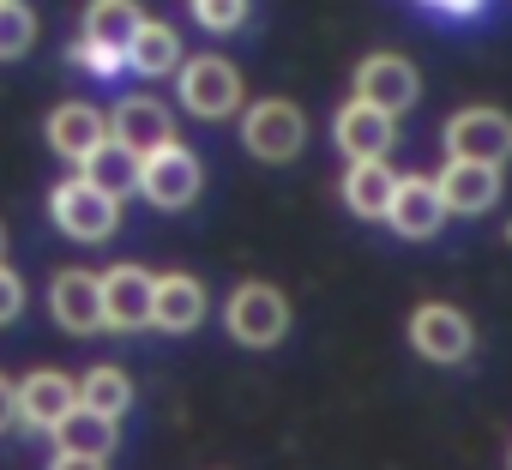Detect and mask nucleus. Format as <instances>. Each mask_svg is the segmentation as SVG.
Masks as SVG:
<instances>
[{
	"mask_svg": "<svg viewBox=\"0 0 512 470\" xmlns=\"http://www.w3.org/2000/svg\"><path fill=\"white\" fill-rule=\"evenodd\" d=\"M49 314L61 332L85 338V332H103V290H97V272H55L49 284Z\"/></svg>",
	"mask_w": 512,
	"mask_h": 470,
	"instance_id": "16",
	"label": "nucleus"
},
{
	"mask_svg": "<svg viewBox=\"0 0 512 470\" xmlns=\"http://www.w3.org/2000/svg\"><path fill=\"white\" fill-rule=\"evenodd\" d=\"M392 187H398V169L386 157H350V169H344V205L356 217H386Z\"/></svg>",
	"mask_w": 512,
	"mask_h": 470,
	"instance_id": "19",
	"label": "nucleus"
},
{
	"mask_svg": "<svg viewBox=\"0 0 512 470\" xmlns=\"http://www.w3.org/2000/svg\"><path fill=\"white\" fill-rule=\"evenodd\" d=\"M205 320V284L199 278H187V272H163V278H151V326L157 332H193Z\"/></svg>",
	"mask_w": 512,
	"mask_h": 470,
	"instance_id": "17",
	"label": "nucleus"
},
{
	"mask_svg": "<svg viewBox=\"0 0 512 470\" xmlns=\"http://www.w3.org/2000/svg\"><path fill=\"white\" fill-rule=\"evenodd\" d=\"M193 19L205 25V31H241L247 25V0H193Z\"/></svg>",
	"mask_w": 512,
	"mask_h": 470,
	"instance_id": "25",
	"label": "nucleus"
},
{
	"mask_svg": "<svg viewBox=\"0 0 512 470\" xmlns=\"http://www.w3.org/2000/svg\"><path fill=\"white\" fill-rule=\"evenodd\" d=\"M43 133H49V151H55V157L85 163V157L109 139V115H103L97 103H55Z\"/></svg>",
	"mask_w": 512,
	"mask_h": 470,
	"instance_id": "15",
	"label": "nucleus"
},
{
	"mask_svg": "<svg viewBox=\"0 0 512 470\" xmlns=\"http://www.w3.org/2000/svg\"><path fill=\"white\" fill-rule=\"evenodd\" d=\"M428 7H440V13H458V19H464V13H476V7H482V0H428Z\"/></svg>",
	"mask_w": 512,
	"mask_h": 470,
	"instance_id": "29",
	"label": "nucleus"
},
{
	"mask_svg": "<svg viewBox=\"0 0 512 470\" xmlns=\"http://www.w3.org/2000/svg\"><path fill=\"white\" fill-rule=\"evenodd\" d=\"M79 175H91L103 193H115V199H121V193H133V187H139V157H133L121 139H103V145L79 163Z\"/></svg>",
	"mask_w": 512,
	"mask_h": 470,
	"instance_id": "22",
	"label": "nucleus"
},
{
	"mask_svg": "<svg viewBox=\"0 0 512 470\" xmlns=\"http://www.w3.org/2000/svg\"><path fill=\"white\" fill-rule=\"evenodd\" d=\"M175 85H181V109L199 115V121H229V115L241 109V97H247L235 61H223V55H193V61H181V67H175Z\"/></svg>",
	"mask_w": 512,
	"mask_h": 470,
	"instance_id": "3",
	"label": "nucleus"
},
{
	"mask_svg": "<svg viewBox=\"0 0 512 470\" xmlns=\"http://www.w3.org/2000/svg\"><path fill=\"white\" fill-rule=\"evenodd\" d=\"M79 404H85V410H103V416L121 422V416L133 410V380H127L115 362H97V368L79 380Z\"/></svg>",
	"mask_w": 512,
	"mask_h": 470,
	"instance_id": "23",
	"label": "nucleus"
},
{
	"mask_svg": "<svg viewBox=\"0 0 512 470\" xmlns=\"http://www.w3.org/2000/svg\"><path fill=\"white\" fill-rule=\"evenodd\" d=\"M356 97L374 103V109H386V115H404V109H416V97H422V73H416V61H404V55H368V61L356 67Z\"/></svg>",
	"mask_w": 512,
	"mask_h": 470,
	"instance_id": "9",
	"label": "nucleus"
},
{
	"mask_svg": "<svg viewBox=\"0 0 512 470\" xmlns=\"http://www.w3.org/2000/svg\"><path fill=\"white\" fill-rule=\"evenodd\" d=\"M97 290H103V332L151 326V272L145 266H109L97 278Z\"/></svg>",
	"mask_w": 512,
	"mask_h": 470,
	"instance_id": "12",
	"label": "nucleus"
},
{
	"mask_svg": "<svg viewBox=\"0 0 512 470\" xmlns=\"http://www.w3.org/2000/svg\"><path fill=\"white\" fill-rule=\"evenodd\" d=\"M49 434H55V464H109L115 458V440H121V422L103 416V410L73 404Z\"/></svg>",
	"mask_w": 512,
	"mask_h": 470,
	"instance_id": "8",
	"label": "nucleus"
},
{
	"mask_svg": "<svg viewBox=\"0 0 512 470\" xmlns=\"http://www.w3.org/2000/svg\"><path fill=\"white\" fill-rule=\"evenodd\" d=\"M0 260H7V229H0Z\"/></svg>",
	"mask_w": 512,
	"mask_h": 470,
	"instance_id": "30",
	"label": "nucleus"
},
{
	"mask_svg": "<svg viewBox=\"0 0 512 470\" xmlns=\"http://www.w3.org/2000/svg\"><path fill=\"white\" fill-rule=\"evenodd\" d=\"M446 151L452 157H476V163H512V115L494 103H470L446 121Z\"/></svg>",
	"mask_w": 512,
	"mask_h": 470,
	"instance_id": "7",
	"label": "nucleus"
},
{
	"mask_svg": "<svg viewBox=\"0 0 512 470\" xmlns=\"http://www.w3.org/2000/svg\"><path fill=\"white\" fill-rule=\"evenodd\" d=\"M410 350L422 356V362H440V368H458V362H470V350H476V326H470V314L464 308H452V302H422V308H410Z\"/></svg>",
	"mask_w": 512,
	"mask_h": 470,
	"instance_id": "6",
	"label": "nucleus"
},
{
	"mask_svg": "<svg viewBox=\"0 0 512 470\" xmlns=\"http://www.w3.org/2000/svg\"><path fill=\"white\" fill-rule=\"evenodd\" d=\"M19 314H25V278L0 260V326H13Z\"/></svg>",
	"mask_w": 512,
	"mask_h": 470,
	"instance_id": "27",
	"label": "nucleus"
},
{
	"mask_svg": "<svg viewBox=\"0 0 512 470\" xmlns=\"http://www.w3.org/2000/svg\"><path fill=\"white\" fill-rule=\"evenodd\" d=\"M434 193L446 205V217H482L500 199V163H476V157H452L434 175Z\"/></svg>",
	"mask_w": 512,
	"mask_h": 470,
	"instance_id": "10",
	"label": "nucleus"
},
{
	"mask_svg": "<svg viewBox=\"0 0 512 470\" xmlns=\"http://www.w3.org/2000/svg\"><path fill=\"white\" fill-rule=\"evenodd\" d=\"M386 223L404 235V242H434V235L446 229V205L434 193V175H398L392 205H386Z\"/></svg>",
	"mask_w": 512,
	"mask_h": 470,
	"instance_id": "11",
	"label": "nucleus"
},
{
	"mask_svg": "<svg viewBox=\"0 0 512 470\" xmlns=\"http://www.w3.org/2000/svg\"><path fill=\"white\" fill-rule=\"evenodd\" d=\"M332 139L344 157H392V139H398V115L350 97L338 115H332Z\"/></svg>",
	"mask_w": 512,
	"mask_h": 470,
	"instance_id": "13",
	"label": "nucleus"
},
{
	"mask_svg": "<svg viewBox=\"0 0 512 470\" xmlns=\"http://www.w3.org/2000/svg\"><path fill=\"white\" fill-rule=\"evenodd\" d=\"M49 217H55L61 235H73V242H109L115 223H121V199L103 193L91 175H67L49 193Z\"/></svg>",
	"mask_w": 512,
	"mask_h": 470,
	"instance_id": "2",
	"label": "nucleus"
},
{
	"mask_svg": "<svg viewBox=\"0 0 512 470\" xmlns=\"http://www.w3.org/2000/svg\"><path fill=\"white\" fill-rule=\"evenodd\" d=\"M73 61H79V67H91V73H121V67H127V55H121V49L91 43V37H79V43H73Z\"/></svg>",
	"mask_w": 512,
	"mask_h": 470,
	"instance_id": "26",
	"label": "nucleus"
},
{
	"mask_svg": "<svg viewBox=\"0 0 512 470\" xmlns=\"http://www.w3.org/2000/svg\"><path fill=\"white\" fill-rule=\"evenodd\" d=\"M241 145L260 163H290L308 145V115L290 97H260V103H247V115H241Z\"/></svg>",
	"mask_w": 512,
	"mask_h": 470,
	"instance_id": "4",
	"label": "nucleus"
},
{
	"mask_svg": "<svg viewBox=\"0 0 512 470\" xmlns=\"http://www.w3.org/2000/svg\"><path fill=\"white\" fill-rule=\"evenodd\" d=\"M37 43V13L25 0H0V61H19Z\"/></svg>",
	"mask_w": 512,
	"mask_h": 470,
	"instance_id": "24",
	"label": "nucleus"
},
{
	"mask_svg": "<svg viewBox=\"0 0 512 470\" xmlns=\"http://www.w3.org/2000/svg\"><path fill=\"white\" fill-rule=\"evenodd\" d=\"M127 67L145 73V79L175 73V67H181V37H175V25H163V19H139V31L127 37Z\"/></svg>",
	"mask_w": 512,
	"mask_h": 470,
	"instance_id": "20",
	"label": "nucleus"
},
{
	"mask_svg": "<svg viewBox=\"0 0 512 470\" xmlns=\"http://www.w3.org/2000/svg\"><path fill=\"white\" fill-rule=\"evenodd\" d=\"M109 139H121L133 157H145V151H157V145L175 139V115L157 97H121L109 109Z\"/></svg>",
	"mask_w": 512,
	"mask_h": 470,
	"instance_id": "14",
	"label": "nucleus"
},
{
	"mask_svg": "<svg viewBox=\"0 0 512 470\" xmlns=\"http://www.w3.org/2000/svg\"><path fill=\"white\" fill-rule=\"evenodd\" d=\"M139 19H145V13H139V0H91L79 37L109 43V49H121V55H127V37L139 31Z\"/></svg>",
	"mask_w": 512,
	"mask_h": 470,
	"instance_id": "21",
	"label": "nucleus"
},
{
	"mask_svg": "<svg viewBox=\"0 0 512 470\" xmlns=\"http://www.w3.org/2000/svg\"><path fill=\"white\" fill-rule=\"evenodd\" d=\"M223 326L241 350H272V344L290 338V302H284L278 284H260V278L235 284L229 302H223Z\"/></svg>",
	"mask_w": 512,
	"mask_h": 470,
	"instance_id": "1",
	"label": "nucleus"
},
{
	"mask_svg": "<svg viewBox=\"0 0 512 470\" xmlns=\"http://www.w3.org/2000/svg\"><path fill=\"white\" fill-rule=\"evenodd\" d=\"M13 422H19V398H13V380L0 374V434H7Z\"/></svg>",
	"mask_w": 512,
	"mask_h": 470,
	"instance_id": "28",
	"label": "nucleus"
},
{
	"mask_svg": "<svg viewBox=\"0 0 512 470\" xmlns=\"http://www.w3.org/2000/svg\"><path fill=\"white\" fill-rule=\"evenodd\" d=\"M13 398H19V422L25 428H55L79 404V386L61 368H37V374H25V386H13Z\"/></svg>",
	"mask_w": 512,
	"mask_h": 470,
	"instance_id": "18",
	"label": "nucleus"
},
{
	"mask_svg": "<svg viewBox=\"0 0 512 470\" xmlns=\"http://www.w3.org/2000/svg\"><path fill=\"white\" fill-rule=\"evenodd\" d=\"M199 187H205V169H199V157L181 139H169V145L139 157V187L133 193H145L157 211H187L199 199Z\"/></svg>",
	"mask_w": 512,
	"mask_h": 470,
	"instance_id": "5",
	"label": "nucleus"
}]
</instances>
